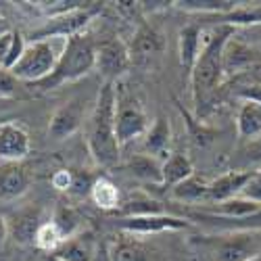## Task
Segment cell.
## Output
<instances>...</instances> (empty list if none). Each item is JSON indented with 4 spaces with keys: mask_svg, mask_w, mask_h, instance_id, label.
I'll return each instance as SVG.
<instances>
[{
    "mask_svg": "<svg viewBox=\"0 0 261 261\" xmlns=\"http://www.w3.org/2000/svg\"><path fill=\"white\" fill-rule=\"evenodd\" d=\"M44 261H61V259H57L55 255H46V257H44Z\"/></svg>",
    "mask_w": 261,
    "mask_h": 261,
    "instance_id": "cell-42",
    "label": "cell"
},
{
    "mask_svg": "<svg viewBox=\"0 0 261 261\" xmlns=\"http://www.w3.org/2000/svg\"><path fill=\"white\" fill-rule=\"evenodd\" d=\"M55 63H57V55L53 50V44L48 40H40L25 46L23 55L11 69V73L19 82L38 84L46 75H50V71L55 69Z\"/></svg>",
    "mask_w": 261,
    "mask_h": 261,
    "instance_id": "cell-4",
    "label": "cell"
},
{
    "mask_svg": "<svg viewBox=\"0 0 261 261\" xmlns=\"http://www.w3.org/2000/svg\"><path fill=\"white\" fill-rule=\"evenodd\" d=\"M241 40H245L247 44L255 46L257 50H261V25H253V28H245L238 36Z\"/></svg>",
    "mask_w": 261,
    "mask_h": 261,
    "instance_id": "cell-37",
    "label": "cell"
},
{
    "mask_svg": "<svg viewBox=\"0 0 261 261\" xmlns=\"http://www.w3.org/2000/svg\"><path fill=\"white\" fill-rule=\"evenodd\" d=\"M109 261H155L150 251L134 236H121L109 249Z\"/></svg>",
    "mask_w": 261,
    "mask_h": 261,
    "instance_id": "cell-18",
    "label": "cell"
},
{
    "mask_svg": "<svg viewBox=\"0 0 261 261\" xmlns=\"http://www.w3.org/2000/svg\"><path fill=\"white\" fill-rule=\"evenodd\" d=\"M169 144H171V127H169V121L165 117H157L146 129L144 134V148L148 150L150 157L159 159L161 155H165L169 150Z\"/></svg>",
    "mask_w": 261,
    "mask_h": 261,
    "instance_id": "cell-19",
    "label": "cell"
},
{
    "mask_svg": "<svg viewBox=\"0 0 261 261\" xmlns=\"http://www.w3.org/2000/svg\"><path fill=\"white\" fill-rule=\"evenodd\" d=\"M241 197H245V199H249V201L261 205V169H259V171H253V176H251V180L247 182V186L243 188Z\"/></svg>",
    "mask_w": 261,
    "mask_h": 261,
    "instance_id": "cell-35",
    "label": "cell"
},
{
    "mask_svg": "<svg viewBox=\"0 0 261 261\" xmlns=\"http://www.w3.org/2000/svg\"><path fill=\"white\" fill-rule=\"evenodd\" d=\"M90 19H92V13L88 11V7H80V9H73V11H67V13L48 17L44 25L32 30L30 38H32V42L48 40V38H57V36L67 40L75 34H82L86 30V25L90 23Z\"/></svg>",
    "mask_w": 261,
    "mask_h": 261,
    "instance_id": "cell-6",
    "label": "cell"
},
{
    "mask_svg": "<svg viewBox=\"0 0 261 261\" xmlns=\"http://www.w3.org/2000/svg\"><path fill=\"white\" fill-rule=\"evenodd\" d=\"M119 230L125 234H161V232H178V230H188L190 222L178 215H167V213H157V215H138V217H119L115 222Z\"/></svg>",
    "mask_w": 261,
    "mask_h": 261,
    "instance_id": "cell-7",
    "label": "cell"
},
{
    "mask_svg": "<svg viewBox=\"0 0 261 261\" xmlns=\"http://www.w3.org/2000/svg\"><path fill=\"white\" fill-rule=\"evenodd\" d=\"M259 209H261L259 203H253L245 197H234V199H228L222 203H215L213 207H203L201 211L211 213L215 217H222V220H241V217H247Z\"/></svg>",
    "mask_w": 261,
    "mask_h": 261,
    "instance_id": "cell-21",
    "label": "cell"
},
{
    "mask_svg": "<svg viewBox=\"0 0 261 261\" xmlns=\"http://www.w3.org/2000/svg\"><path fill=\"white\" fill-rule=\"evenodd\" d=\"M163 213V207L153 201V199H146V197H136V199H129L127 203H123L119 215L121 217H138V215H157Z\"/></svg>",
    "mask_w": 261,
    "mask_h": 261,
    "instance_id": "cell-29",
    "label": "cell"
},
{
    "mask_svg": "<svg viewBox=\"0 0 261 261\" xmlns=\"http://www.w3.org/2000/svg\"><path fill=\"white\" fill-rule=\"evenodd\" d=\"M224 75H236V73H251L257 67H261V50L247 44L236 34L226 42L224 46Z\"/></svg>",
    "mask_w": 261,
    "mask_h": 261,
    "instance_id": "cell-9",
    "label": "cell"
},
{
    "mask_svg": "<svg viewBox=\"0 0 261 261\" xmlns=\"http://www.w3.org/2000/svg\"><path fill=\"white\" fill-rule=\"evenodd\" d=\"M238 155H241L238 161L245 165V171H249L251 165H261V136L255 140H249V144L243 146Z\"/></svg>",
    "mask_w": 261,
    "mask_h": 261,
    "instance_id": "cell-32",
    "label": "cell"
},
{
    "mask_svg": "<svg viewBox=\"0 0 261 261\" xmlns=\"http://www.w3.org/2000/svg\"><path fill=\"white\" fill-rule=\"evenodd\" d=\"M11 30H9V23H7V19L5 17H0V38H3L5 34H9Z\"/></svg>",
    "mask_w": 261,
    "mask_h": 261,
    "instance_id": "cell-40",
    "label": "cell"
},
{
    "mask_svg": "<svg viewBox=\"0 0 261 261\" xmlns=\"http://www.w3.org/2000/svg\"><path fill=\"white\" fill-rule=\"evenodd\" d=\"M123 169L138 180H144L150 184H161V163L159 159L150 155H134L123 165Z\"/></svg>",
    "mask_w": 261,
    "mask_h": 261,
    "instance_id": "cell-24",
    "label": "cell"
},
{
    "mask_svg": "<svg viewBox=\"0 0 261 261\" xmlns=\"http://www.w3.org/2000/svg\"><path fill=\"white\" fill-rule=\"evenodd\" d=\"M61 261H94V247L90 236H71L63 241L61 247L53 253Z\"/></svg>",
    "mask_w": 261,
    "mask_h": 261,
    "instance_id": "cell-23",
    "label": "cell"
},
{
    "mask_svg": "<svg viewBox=\"0 0 261 261\" xmlns=\"http://www.w3.org/2000/svg\"><path fill=\"white\" fill-rule=\"evenodd\" d=\"M115 111L117 82H102L88 121V150L94 163L100 167H113L121 157V146L115 132Z\"/></svg>",
    "mask_w": 261,
    "mask_h": 261,
    "instance_id": "cell-1",
    "label": "cell"
},
{
    "mask_svg": "<svg viewBox=\"0 0 261 261\" xmlns=\"http://www.w3.org/2000/svg\"><path fill=\"white\" fill-rule=\"evenodd\" d=\"M203 30L201 25H186L182 32H180V40H178V46H180V63L184 69H192L194 61H197L201 48H203Z\"/></svg>",
    "mask_w": 261,
    "mask_h": 261,
    "instance_id": "cell-22",
    "label": "cell"
},
{
    "mask_svg": "<svg viewBox=\"0 0 261 261\" xmlns=\"http://www.w3.org/2000/svg\"><path fill=\"white\" fill-rule=\"evenodd\" d=\"M129 50V59L132 61H148L150 57H157L163 50V36L148 23H140L134 40H132V46H127Z\"/></svg>",
    "mask_w": 261,
    "mask_h": 261,
    "instance_id": "cell-15",
    "label": "cell"
},
{
    "mask_svg": "<svg viewBox=\"0 0 261 261\" xmlns=\"http://www.w3.org/2000/svg\"><path fill=\"white\" fill-rule=\"evenodd\" d=\"M21 82L0 65V98H17L19 90H21Z\"/></svg>",
    "mask_w": 261,
    "mask_h": 261,
    "instance_id": "cell-33",
    "label": "cell"
},
{
    "mask_svg": "<svg viewBox=\"0 0 261 261\" xmlns=\"http://www.w3.org/2000/svg\"><path fill=\"white\" fill-rule=\"evenodd\" d=\"M82 121H84V102L80 98H71L53 113L48 123V136L53 140L69 138L82 127Z\"/></svg>",
    "mask_w": 261,
    "mask_h": 261,
    "instance_id": "cell-12",
    "label": "cell"
},
{
    "mask_svg": "<svg viewBox=\"0 0 261 261\" xmlns=\"http://www.w3.org/2000/svg\"><path fill=\"white\" fill-rule=\"evenodd\" d=\"M0 125H3V123H0Z\"/></svg>",
    "mask_w": 261,
    "mask_h": 261,
    "instance_id": "cell-45",
    "label": "cell"
},
{
    "mask_svg": "<svg viewBox=\"0 0 261 261\" xmlns=\"http://www.w3.org/2000/svg\"><path fill=\"white\" fill-rule=\"evenodd\" d=\"M217 261H249L261 255V241L255 232H230L217 245Z\"/></svg>",
    "mask_w": 261,
    "mask_h": 261,
    "instance_id": "cell-10",
    "label": "cell"
},
{
    "mask_svg": "<svg viewBox=\"0 0 261 261\" xmlns=\"http://www.w3.org/2000/svg\"><path fill=\"white\" fill-rule=\"evenodd\" d=\"M236 129L243 140H255L261 136V102L243 100L236 113Z\"/></svg>",
    "mask_w": 261,
    "mask_h": 261,
    "instance_id": "cell-17",
    "label": "cell"
},
{
    "mask_svg": "<svg viewBox=\"0 0 261 261\" xmlns=\"http://www.w3.org/2000/svg\"><path fill=\"white\" fill-rule=\"evenodd\" d=\"M94 180L96 178H92V176H88V173H73V184H71V194H75V197H90V188H92V184H94Z\"/></svg>",
    "mask_w": 261,
    "mask_h": 261,
    "instance_id": "cell-34",
    "label": "cell"
},
{
    "mask_svg": "<svg viewBox=\"0 0 261 261\" xmlns=\"http://www.w3.org/2000/svg\"><path fill=\"white\" fill-rule=\"evenodd\" d=\"M63 243V236L59 234V230L55 228L53 222H44L38 232H36V238H34V245L40 249V251H46V253H55Z\"/></svg>",
    "mask_w": 261,
    "mask_h": 261,
    "instance_id": "cell-30",
    "label": "cell"
},
{
    "mask_svg": "<svg viewBox=\"0 0 261 261\" xmlns=\"http://www.w3.org/2000/svg\"><path fill=\"white\" fill-rule=\"evenodd\" d=\"M236 34L234 28L228 25H217L211 34H207V40L203 42V48L194 61L190 69V90H192V100L201 109L211 100V96L217 92V88L224 82V46L226 42Z\"/></svg>",
    "mask_w": 261,
    "mask_h": 261,
    "instance_id": "cell-2",
    "label": "cell"
},
{
    "mask_svg": "<svg viewBox=\"0 0 261 261\" xmlns=\"http://www.w3.org/2000/svg\"><path fill=\"white\" fill-rule=\"evenodd\" d=\"M251 176H253L251 169L249 171H245V169L226 171L224 176L209 182L207 199L213 201V203H222V201H228V199H234V197H241V192L247 186V182L251 180Z\"/></svg>",
    "mask_w": 261,
    "mask_h": 261,
    "instance_id": "cell-14",
    "label": "cell"
},
{
    "mask_svg": "<svg viewBox=\"0 0 261 261\" xmlns=\"http://www.w3.org/2000/svg\"><path fill=\"white\" fill-rule=\"evenodd\" d=\"M44 224L42 222V209L40 207H30L15 213L13 224L9 226V234L15 236V241L19 245H32L38 228Z\"/></svg>",
    "mask_w": 261,
    "mask_h": 261,
    "instance_id": "cell-16",
    "label": "cell"
},
{
    "mask_svg": "<svg viewBox=\"0 0 261 261\" xmlns=\"http://www.w3.org/2000/svg\"><path fill=\"white\" fill-rule=\"evenodd\" d=\"M90 199L102 211H113V209H119V205H121L119 188L115 186L113 180H109L107 176H100V178L94 180V184L90 188Z\"/></svg>",
    "mask_w": 261,
    "mask_h": 261,
    "instance_id": "cell-26",
    "label": "cell"
},
{
    "mask_svg": "<svg viewBox=\"0 0 261 261\" xmlns=\"http://www.w3.org/2000/svg\"><path fill=\"white\" fill-rule=\"evenodd\" d=\"M194 173V167L190 163V159L182 153H171L163 163H161V186H176L180 182H184L186 178H190Z\"/></svg>",
    "mask_w": 261,
    "mask_h": 261,
    "instance_id": "cell-20",
    "label": "cell"
},
{
    "mask_svg": "<svg viewBox=\"0 0 261 261\" xmlns=\"http://www.w3.org/2000/svg\"><path fill=\"white\" fill-rule=\"evenodd\" d=\"M7 238H9V222L5 220L3 215H0V249L5 247L7 243Z\"/></svg>",
    "mask_w": 261,
    "mask_h": 261,
    "instance_id": "cell-39",
    "label": "cell"
},
{
    "mask_svg": "<svg viewBox=\"0 0 261 261\" xmlns=\"http://www.w3.org/2000/svg\"><path fill=\"white\" fill-rule=\"evenodd\" d=\"M50 222L55 224V228H57L59 234L63 236V241H67V238L75 236L77 230H80V224H82L77 211L71 209L69 205H59Z\"/></svg>",
    "mask_w": 261,
    "mask_h": 261,
    "instance_id": "cell-28",
    "label": "cell"
},
{
    "mask_svg": "<svg viewBox=\"0 0 261 261\" xmlns=\"http://www.w3.org/2000/svg\"><path fill=\"white\" fill-rule=\"evenodd\" d=\"M150 127V119L140 105L138 98L132 94H119L117 92V111H115V132L119 146L140 138Z\"/></svg>",
    "mask_w": 261,
    "mask_h": 261,
    "instance_id": "cell-5",
    "label": "cell"
},
{
    "mask_svg": "<svg viewBox=\"0 0 261 261\" xmlns=\"http://www.w3.org/2000/svg\"><path fill=\"white\" fill-rule=\"evenodd\" d=\"M249 261H261V255H259V257H253V259H249Z\"/></svg>",
    "mask_w": 261,
    "mask_h": 261,
    "instance_id": "cell-43",
    "label": "cell"
},
{
    "mask_svg": "<svg viewBox=\"0 0 261 261\" xmlns=\"http://www.w3.org/2000/svg\"><path fill=\"white\" fill-rule=\"evenodd\" d=\"M94 55H96V44L92 36L84 32L75 34L65 42V48L57 57L55 69L50 71V75H46L42 82L32 84V86L42 92H48L63 84H69V82H75L84 75H88L94 69Z\"/></svg>",
    "mask_w": 261,
    "mask_h": 261,
    "instance_id": "cell-3",
    "label": "cell"
},
{
    "mask_svg": "<svg viewBox=\"0 0 261 261\" xmlns=\"http://www.w3.org/2000/svg\"><path fill=\"white\" fill-rule=\"evenodd\" d=\"M5 121H9V119H0V123H5Z\"/></svg>",
    "mask_w": 261,
    "mask_h": 261,
    "instance_id": "cell-44",
    "label": "cell"
},
{
    "mask_svg": "<svg viewBox=\"0 0 261 261\" xmlns=\"http://www.w3.org/2000/svg\"><path fill=\"white\" fill-rule=\"evenodd\" d=\"M253 75H255V84H259V86H261V67H257V69L253 71Z\"/></svg>",
    "mask_w": 261,
    "mask_h": 261,
    "instance_id": "cell-41",
    "label": "cell"
},
{
    "mask_svg": "<svg viewBox=\"0 0 261 261\" xmlns=\"http://www.w3.org/2000/svg\"><path fill=\"white\" fill-rule=\"evenodd\" d=\"M11 42H13V32H9V34H5L3 38H0V65H3V61L9 53V48H11Z\"/></svg>",
    "mask_w": 261,
    "mask_h": 261,
    "instance_id": "cell-38",
    "label": "cell"
},
{
    "mask_svg": "<svg viewBox=\"0 0 261 261\" xmlns=\"http://www.w3.org/2000/svg\"><path fill=\"white\" fill-rule=\"evenodd\" d=\"M207 182L199 176H192L186 178L184 182L176 184V186H171V199L173 201H180L184 205H192V203H201L207 199Z\"/></svg>",
    "mask_w": 261,
    "mask_h": 261,
    "instance_id": "cell-25",
    "label": "cell"
},
{
    "mask_svg": "<svg viewBox=\"0 0 261 261\" xmlns=\"http://www.w3.org/2000/svg\"><path fill=\"white\" fill-rule=\"evenodd\" d=\"M129 50L119 38H109L100 44H96L94 55V69H98L105 77V82H115L119 75H123L129 67Z\"/></svg>",
    "mask_w": 261,
    "mask_h": 261,
    "instance_id": "cell-8",
    "label": "cell"
},
{
    "mask_svg": "<svg viewBox=\"0 0 261 261\" xmlns=\"http://www.w3.org/2000/svg\"><path fill=\"white\" fill-rule=\"evenodd\" d=\"M25 46H28L25 36L21 34V32H13V42H11V48H9L7 57H5V61H3V67L11 71L15 65H17V61L21 59V55H23Z\"/></svg>",
    "mask_w": 261,
    "mask_h": 261,
    "instance_id": "cell-31",
    "label": "cell"
},
{
    "mask_svg": "<svg viewBox=\"0 0 261 261\" xmlns=\"http://www.w3.org/2000/svg\"><path fill=\"white\" fill-rule=\"evenodd\" d=\"M32 176L21 163L0 161V201H17L30 190Z\"/></svg>",
    "mask_w": 261,
    "mask_h": 261,
    "instance_id": "cell-13",
    "label": "cell"
},
{
    "mask_svg": "<svg viewBox=\"0 0 261 261\" xmlns=\"http://www.w3.org/2000/svg\"><path fill=\"white\" fill-rule=\"evenodd\" d=\"M53 186L61 192H69L71 190V184H73V171L69 169H59L55 176H53Z\"/></svg>",
    "mask_w": 261,
    "mask_h": 261,
    "instance_id": "cell-36",
    "label": "cell"
},
{
    "mask_svg": "<svg viewBox=\"0 0 261 261\" xmlns=\"http://www.w3.org/2000/svg\"><path fill=\"white\" fill-rule=\"evenodd\" d=\"M171 5L186 13H201V15L217 17V15L230 13L238 3H234V0H176Z\"/></svg>",
    "mask_w": 261,
    "mask_h": 261,
    "instance_id": "cell-27",
    "label": "cell"
},
{
    "mask_svg": "<svg viewBox=\"0 0 261 261\" xmlns=\"http://www.w3.org/2000/svg\"><path fill=\"white\" fill-rule=\"evenodd\" d=\"M32 150V140L25 127L15 121H5L0 125V161L21 163Z\"/></svg>",
    "mask_w": 261,
    "mask_h": 261,
    "instance_id": "cell-11",
    "label": "cell"
}]
</instances>
